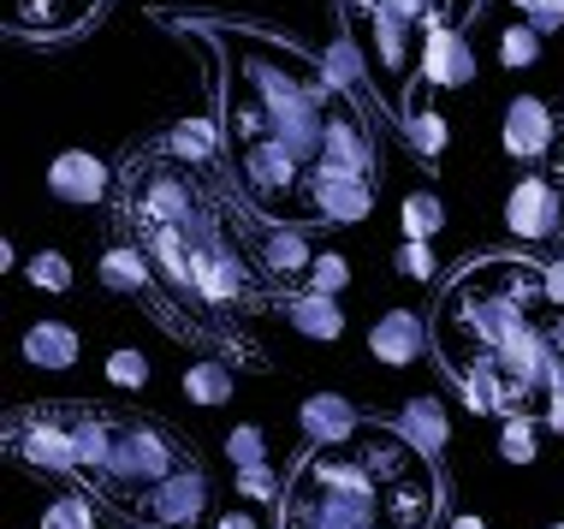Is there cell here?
I'll return each instance as SVG.
<instances>
[{
  "mask_svg": "<svg viewBox=\"0 0 564 529\" xmlns=\"http://www.w3.org/2000/svg\"><path fill=\"white\" fill-rule=\"evenodd\" d=\"M173 30L215 72V126L232 191L262 220H297V196L327 161L333 126L357 108V96L273 30L226 19H173Z\"/></svg>",
  "mask_w": 564,
  "mask_h": 529,
  "instance_id": "obj_1",
  "label": "cell"
},
{
  "mask_svg": "<svg viewBox=\"0 0 564 529\" xmlns=\"http://www.w3.org/2000/svg\"><path fill=\"white\" fill-rule=\"evenodd\" d=\"M429 334L476 417H523L546 392H564V304L529 256L469 262L440 292Z\"/></svg>",
  "mask_w": 564,
  "mask_h": 529,
  "instance_id": "obj_2",
  "label": "cell"
},
{
  "mask_svg": "<svg viewBox=\"0 0 564 529\" xmlns=\"http://www.w3.org/2000/svg\"><path fill=\"white\" fill-rule=\"evenodd\" d=\"M119 179H126V220L166 292L191 298V310L226 315V322H232V310H256L268 298L280 304L262 262L243 256V233L226 220L215 168H191V161L166 155L161 143H149L126 161Z\"/></svg>",
  "mask_w": 564,
  "mask_h": 529,
  "instance_id": "obj_3",
  "label": "cell"
},
{
  "mask_svg": "<svg viewBox=\"0 0 564 529\" xmlns=\"http://www.w3.org/2000/svg\"><path fill=\"white\" fill-rule=\"evenodd\" d=\"M440 471L399 422H362L350 446H303L280 494V529H434Z\"/></svg>",
  "mask_w": 564,
  "mask_h": 529,
  "instance_id": "obj_4",
  "label": "cell"
},
{
  "mask_svg": "<svg viewBox=\"0 0 564 529\" xmlns=\"http://www.w3.org/2000/svg\"><path fill=\"white\" fill-rule=\"evenodd\" d=\"M476 7L481 0H339L350 42L369 54V66L387 84L416 78L422 42L434 30H464L476 19Z\"/></svg>",
  "mask_w": 564,
  "mask_h": 529,
  "instance_id": "obj_5",
  "label": "cell"
},
{
  "mask_svg": "<svg viewBox=\"0 0 564 529\" xmlns=\"http://www.w3.org/2000/svg\"><path fill=\"white\" fill-rule=\"evenodd\" d=\"M191 464V446L166 429L161 417H143V411H119L113 417V458L96 482V500H113V506H137L149 488H161L166 476H178Z\"/></svg>",
  "mask_w": 564,
  "mask_h": 529,
  "instance_id": "obj_6",
  "label": "cell"
},
{
  "mask_svg": "<svg viewBox=\"0 0 564 529\" xmlns=\"http://www.w3.org/2000/svg\"><path fill=\"white\" fill-rule=\"evenodd\" d=\"M78 417H84V399L19 404V411L7 417V452L36 476H72L78 482Z\"/></svg>",
  "mask_w": 564,
  "mask_h": 529,
  "instance_id": "obj_7",
  "label": "cell"
},
{
  "mask_svg": "<svg viewBox=\"0 0 564 529\" xmlns=\"http://www.w3.org/2000/svg\"><path fill=\"white\" fill-rule=\"evenodd\" d=\"M375 215V179L315 168L310 185L297 196V226H357Z\"/></svg>",
  "mask_w": 564,
  "mask_h": 529,
  "instance_id": "obj_8",
  "label": "cell"
},
{
  "mask_svg": "<svg viewBox=\"0 0 564 529\" xmlns=\"http://www.w3.org/2000/svg\"><path fill=\"white\" fill-rule=\"evenodd\" d=\"M506 226L523 245H546V238H564V196L553 185V173H523L506 196Z\"/></svg>",
  "mask_w": 564,
  "mask_h": 529,
  "instance_id": "obj_9",
  "label": "cell"
},
{
  "mask_svg": "<svg viewBox=\"0 0 564 529\" xmlns=\"http://www.w3.org/2000/svg\"><path fill=\"white\" fill-rule=\"evenodd\" d=\"M131 511H137V523H149V529H196L208 511V476L196 471V464H185V471L166 476L161 488H149Z\"/></svg>",
  "mask_w": 564,
  "mask_h": 529,
  "instance_id": "obj_10",
  "label": "cell"
},
{
  "mask_svg": "<svg viewBox=\"0 0 564 529\" xmlns=\"http://www.w3.org/2000/svg\"><path fill=\"white\" fill-rule=\"evenodd\" d=\"M499 143H506L511 161L541 168V161H553V149H558V114L546 108L541 96H511L506 119H499Z\"/></svg>",
  "mask_w": 564,
  "mask_h": 529,
  "instance_id": "obj_11",
  "label": "cell"
},
{
  "mask_svg": "<svg viewBox=\"0 0 564 529\" xmlns=\"http://www.w3.org/2000/svg\"><path fill=\"white\" fill-rule=\"evenodd\" d=\"M256 262H262V274L273 292H303V280H310V262H315V245H310V226L297 220H273L262 238H256Z\"/></svg>",
  "mask_w": 564,
  "mask_h": 529,
  "instance_id": "obj_12",
  "label": "cell"
},
{
  "mask_svg": "<svg viewBox=\"0 0 564 529\" xmlns=\"http://www.w3.org/2000/svg\"><path fill=\"white\" fill-rule=\"evenodd\" d=\"M101 7L108 0H7V24H12V36L59 42V36H78Z\"/></svg>",
  "mask_w": 564,
  "mask_h": 529,
  "instance_id": "obj_13",
  "label": "cell"
},
{
  "mask_svg": "<svg viewBox=\"0 0 564 529\" xmlns=\"http://www.w3.org/2000/svg\"><path fill=\"white\" fill-rule=\"evenodd\" d=\"M108 191H113V168L101 155H89V149H59V155L48 161V196H59V203L89 208Z\"/></svg>",
  "mask_w": 564,
  "mask_h": 529,
  "instance_id": "obj_14",
  "label": "cell"
},
{
  "mask_svg": "<svg viewBox=\"0 0 564 529\" xmlns=\"http://www.w3.org/2000/svg\"><path fill=\"white\" fill-rule=\"evenodd\" d=\"M297 429H303V446H350L362 434V411L345 392H310L297 404Z\"/></svg>",
  "mask_w": 564,
  "mask_h": 529,
  "instance_id": "obj_15",
  "label": "cell"
},
{
  "mask_svg": "<svg viewBox=\"0 0 564 529\" xmlns=\"http://www.w3.org/2000/svg\"><path fill=\"white\" fill-rule=\"evenodd\" d=\"M416 84L422 89H464V84H476V54H469L464 30H434V36L422 42Z\"/></svg>",
  "mask_w": 564,
  "mask_h": 529,
  "instance_id": "obj_16",
  "label": "cell"
},
{
  "mask_svg": "<svg viewBox=\"0 0 564 529\" xmlns=\"http://www.w3.org/2000/svg\"><path fill=\"white\" fill-rule=\"evenodd\" d=\"M422 345H434L429 322H422L416 310H387L380 322L369 327V357L387 363V369H404V363L422 357Z\"/></svg>",
  "mask_w": 564,
  "mask_h": 529,
  "instance_id": "obj_17",
  "label": "cell"
},
{
  "mask_svg": "<svg viewBox=\"0 0 564 529\" xmlns=\"http://www.w3.org/2000/svg\"><path fill=\"white\" fill-rule=\"evenodd\" d=\"M96 274H101V285H108V292L137 298V304H149V298L161 292V285H155L161 274H155V262H149V250L137 245V238H131V245H108V250H101V268H96Z\"/></svg>",
  "mask_w": 564,
  "mask_h": 529,
  "instance_id": "obj_18",
  "label": "cell"
},
{
  "mask_svg": "<svg viewBox=\"0 0 564 529\" xmlns=\"http://www.w3.org/2000/svg\"><path fill=\"white\" fill-rule=\"evenodd\" d=\"M280 310H285V322H292L303 339L333 345V339L345 334V310H339V298H322V292H285V298H280Z\"/></svg>",
  "mask_w": 564,
  "mask_h": 529,
  "instance_id": "obj_19",
  "label": "cell"
},
{
  "mask_svg": "<svg viewBox=\"0 0 564 529\" xmlns=\"http://www.w3.org/2000/svg\"><path fill=\"white\" fill-rule=\"evenodd\" d=\"M19 352H24L30 369H72V363L84 357V339H78V327H72V322H54V315H48V322H36L24 334Z\"/></svg>",
  "mask_w": 564,
  "mask_h": 529,
  "instance_id": "obj_20",
  "label": "cell"
},
{
  "mask_svg": "<svg viewBox=\"0 0 564 529\" xmlns=\"http://www.w3.org/2000/svg\"><path fill=\"white\" fill-rule=\"evenodd\" d=\"M399 434H404L416 452L440 458V452L452 446V417H446V404H440V399H410L404 411H399Z\"/></svg>",
  "mask_w": 564,
  "mask_h": 529,
  "instance_id": "obj_21",
  "label": "cell"
},
{
  "mask_svg": "<svg viewBox=\"0 0 564 529\" xmlns=\"http://www.w3.org/2000/svg\"><path fill=\"white\" fill-rule=\"evenodd\" d=\"M161 149L178 155V161H191V168H220L226 161V143H220L215 119H178V126L161 138Z\"/></svg>",
  "mask_w": 564,
  "mask_h": 529,
  "instance_id": "obj_22",
  "label": "cell"
},
{
  "mask_svg": "<svg viewBox=\"0 0 564 529\" xmlns=\"http://www.w3.org/2000/svg\"><path fill=\"white\" fill-rule=\"evenodd\" d=\"M404 108V138H410V149H416L422 161H440L446 155V143H452V126H446V114L440 108H429V101H399Z\"/></svg>",
  "mask_w": 564,
  "mask_h": 529,
  "instance_id": "obj_23",
  "label": "cell"
},
{
  "mask_svg": "<svg viewBox=\"0 0 564 529\" xmlns=\"http://www.w3.org/2000/svg\"><path fill=\"white\" fill-rule=\"evenodd\" d=\"M232 363L226 357H203V363H191L185 369V399L191 404H203V411H220L226 399H232Z\"/></svg>",
  "mask_w": 564,
  "mask_h": 529,
  "instance_id": "obj_24",
  "label": "cell"
},
{
  "mask_svg": "<svg viewBox=\"0 0 564 529\" xmlns=\"http://www.w3.org/2000/svg\"><path fill=\"white\" fill-rule=\"evenodd\" d=\"M399 226H404V238H434L446 233V203H440L434 191H410L404 203H399Z\"/></svg>",
  "mask_w": 564,
  "mask_h": 529,
  "instance_id": "obj_25",
  "label": "cell"
},
{
  "mask_svg": "<svg viewBox=\"0 0 564 529\" xmlns=\"http://www.w3.org/2000/svg\"><path fill=\"white\" fill-rule=\"evenodd\" d=\"M541 429H546V422L535 411L506 417V429H499V458H506V464H535L541 458Z\"/></svg>",
  "mask_w": 564,
  "mask_h": 529,
  "instance_id": "obj_26",
  "label": "cell"
},
{
  "mask_svg": "<svg viewBox=\"0 0 564 529\" xmlns=\"http://www.w3.org/2000/svg\"><path fill=\"white\" fill-rule=\"evenodd\" d=\"M36 529H96V494H59V500L42 506V523Z\"/></svg>",
  "mask_w": 564,
  "mask_h": 529,
  "instance_id": "obj_27",
  "label": "cell"
},
{
  "mask_svg": "<svg viewBox=\"0 0 564 529\" xmlns=\"http://www.w3.org/2000/svg\"><path fill=\"white\" fill-rule=\"evenodd\" d=\"M322 66L333 72V84H339V89H350V96L362 89V78H369V54H362L350 36H339V42H333V48L322 54Z\"/></svg>",
  "mask_w": 564,
  "mask_h": 529,
  "instance_id": "obj_28",
  "label": "cell"
},
{
  "mask_svg": "<svg viewBox=\"0 0 564 529\" xmlns=\"http://www.w3.org/2000/svg\"><path fill=\"white\" fill-rule=\"evenodd\" d=\"M541 30L535 24H511V30H499V66L506 72H529L541 60Z\"/></svg>",
  "mask_w": 564,
  "mask_h": 529,
  "instance_id": "obj_29",
  "label": "cell"
},
{
  "mask_svg": "<svg viewBox=\"0 0 564 529\" xmlns=\"http://www.w3.org/2000/svg\"><path fill=\"white\" fill-rule=\"evenodd\" d=\"M24 280L36 285V292H72V280H78V274H72V262L59 250H36L24 262Z\"/></svg>",
  "mask_w": 564,
  "mask_h": 529,
  "instance_id": "obj_30",
  "label": "cell"
},
{
  "mask_svg": "<svg viewBox=\"0 0 564 529\" xmlns=\"http://www.w3.org/2000/svg\"><path fill=\"white\" fill-rule=\"evenodd\" d=\"M350 285V262L339 250H315V262H310V280H303V292H322V298H339Z\"/></svg>",
  "mask_w": 564,
  "mask_h": 529,
  "instance_id": "obj_31",
  "label": "cell"
},
{
  "mask_svg": "<svg viewBox=\"0 0 564 529\" xmlns=\"http://www.w3.org/2000/svg\"><path fill=\"white\" fill-rule=\"evenodd\" d=\"M392 268H399L404 280L429 285V280L440 274V256H434V245H429V238H404V245H399V256H392Z\"/></svg>",
  "mask_w": 564,
  "mask_h": 529,
  "instance_id": "obj_32",
  "label": "cell"
},
{
  "mask_svg": "<svg viewBox=\"0 0 564 529\" xmlns=\"http://www.w3.org/2000/svg\"><path fill=\"white\" fill-rule=\"evenodd\" d=\"M226 458H232V471H243V464H268V434L256 429V422H243V429L226 434Z\"/></svg>",
  "mask_w": 564,
  "mask_h": 529,
  "instance_id": "obj_33",
  "label": "cell"
},
{
  "mask_svg": "<svg viewBox=\"0 0 564 529\" xmlns=\"http://www.w3.org/2000/svg\"><path fill=\"white\" fill-rule=\"evenodd\" d=\"M238 494H243V500H268V506H280L285 482L273 476V464H243V471H238Z\"/></svg>",
  "mask_w": 564,
  "mask_h": 529,
  "instance_id": "obj_34",
  "label": "cell"
},
{
  "mask_svg": "<svg viewBox=\"0 0 564 529\" xmlns=\"http://www.w3.org/2000/svg\"><path fill=\"white\" fill-rule=\"evenodd\" d=\"M108 387H126V392H137V387H149V357L143 352H113L108 357Z\"/></svg>",
  "mask_w": 564,
  "mask_h": 529,
  "instance_id": "obj_35",
  "label": "cell"
},
{
  "mask_svg": "<svg viewBox=\"0 0 564 529\" xmlns=\"http://www.w3.org/2000/svg\"><path fill=\"white\" fill-rule=\"evenodd\" d=\"M517 12H523V24H535L541 36H558L564 30V0H511Z\"/></svg>",
  "mask_w": 564,
  "mask_h": 529,
  "instance_id": "obj_36",
  "label": "cell"
},
{
  "mask_svg": "<svg viewBox=\"0 0 564 529\" xmlns=\"http://www.w3.org/2000/svg\"><path fill=\"white\" fill-rule=\"evenodd\" d=\"M215 529H262V518H256V511H226Z\"/></svg>",
  "mask_w": 564,
  "mask_h": 529,
  "instance_id": "obj_37",
  "label": "cell"
},
{
  "mask_svg": "<svg viewBox=\"0 0 564 529\" xmlns=\"http://www.w3.org/2000/svg\"><path fill=\"white\" fill-rule=\"evenodd\" d=\"M553 185L564 191V126H558V149H553Z\"/></svg>",
  "mask_w": 564,
  "mask_h": 529,
  "instance_id": "obj_38",
  "label": "cell"
},
{
  "mask_svg": "<svg viewBox=\"0 0 564 529\" xmlns=\"http://www.w3.org/2000/svg\"><path fill=\"white\" fill-rule=\"evenodd\" d=\"M446 529H487V518H476V511H457Z\"/></svg>",
  "mask_w": 564,
  "mask_h": 529,
  "instance_id": "obj_39",
  "label": "cell"
},
{
  "mask_svg": "<svg viewBox=\"0 0 564 529\" xmlns=\"http://www.w3.org/2000/svg\"><path fill=\"white\" fill-rule=\"evenodd\" d=\"M137 529H149V523H137Z\"/></svg>",
  "mask_w": 564,
  "mask_h": 529,
  "instance_id": "obj_40",
  "label": "cell"
},
{
  "mask_svg": "<svg viewBox=\"0 0 564 529\" xmlns=\"http://www.w3.org/2000/svg\"><path fill=\"white\" fill-rule=\"evenodd\" d=\"M553 529H564V523H553Z\"/></svg>",
  "mask_w": 564,
  "mask_h": 529,
  "instance_id": "obj_41",
  "label": "cell"
}]
</instances>
